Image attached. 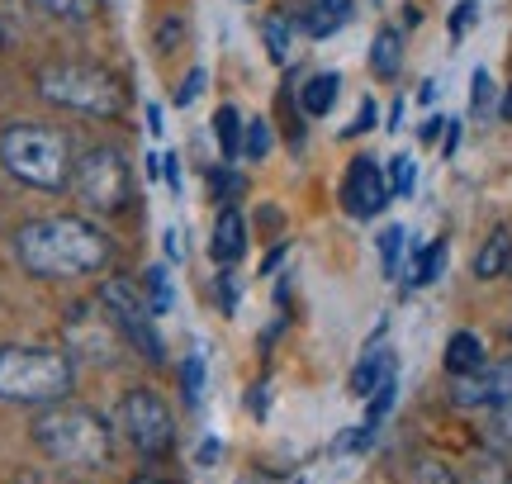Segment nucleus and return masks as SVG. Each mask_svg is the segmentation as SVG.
I'll return each instance as SVG.
<instances>
[{
    "label": "nucleus",
    "mask_w": 512,
    "mask_h": 484,
    "mask_svg": "<svg viewBox=\"0 0 512 484\" xmlns=\"http://www.w3.org/2000/svg\"><path fill=\"white\" fill-rule=\"evenodd\" d=\"M15 257L19 266L38 280H72L105 271L114 257L110 238L76 214H53V219H34L15 233Z\"/></svg>",
    "instance_id": "1"
},
{
    "label": "nucleus",
    "mask_w": 512,
    "mask_h": 484,
    "mask_svg": "<svg viewBox=\"0 0 512 484\" xmlns=\"http://www.w3.org/2000/svg\"><path fill=\"white\" fill-rule=\"evenodd\" d=\"M133 484H166V480H157V475H138Z\"/></svg>",
    "instance_id": "44"
},
{
    "label": "nucleus",
    "mask_w": 512,
    "mask_h": 484,
    "mask_svg": "<svg viewBox=\"0 0 512 484\" xmlns=\"http://www.w3.org/2000/svg\"><path fill=\"white\" fill-rule=\"evenodd\" d=\"M219 304H223V314L238 309V276H219Z\"/></svg>",
    "instance_id": "36"
},
{
    "label": "nucleus",
    "mask_w": 512,
    "mask_h": 484,
    "mask_svg": "<svg viewBox=\"0 0 512 484\" xmlns=\"http://www.w3.org/2000/svg\"><path fill=\"white\" fill-rule=\"evenodd\" d=\"M119 418H124L128 442L143 451L147 461H162L176 451V418L162 404V394L152 390H128L124 404H119Z\"/></svg>",
    "instance_id": "8"
},
{
    "label": "nucleus",
    "mask_w": 512,
    "mask_h": 484,
    "mask_svg": "<svg viewBox=\"0 0 512 484\" xmlns=\"http://www.w3.org/2000/svg\"><path fill=\"white\" fill-rule=\"evenodd\" d=\"M394 200L389 190V176L375 157H351L347 176H342V205H347L351 219H375L384 205Z\"/></svg>",
    "instance_id": "9"
},
{
    "label": "nucleus",
    "mask_w": 512,
    "mask_h": 484,
    "mask_svg": "<svg viewBox=\"0 0 512 484\" xmlns=\"http://www.w3.org/2000/svg\"><path fill=\"white\" fill-rule=\"evenodd\" d=\"M242 157H252V162H266V157H271V124H266V119H252V124L242 129Z\"/></svg>",
    "instance_id": "23"
},
{
    "label": "nucleus",
    "mask_w": 512,
    "mask_h": 484,
    "mask_svg": "<svg viewBox=\"0 0 512 484\" xmlns=\"http://www.w3.org/2000/svg\"><path fill=\"white\" fill-rule=\"evenodd\" d=\"M242 114L233 110V105H219V114H214V133H219V148H223V157H228V167L242 157Z\"/></svg>",
    "instance_id": "20"
},
{
    "label": "nucleus",
    "mask_w": 512,
    "mask_h": 484,
    "mask_svg": "<svg viewBox=\"0 0 512 484\" xmlns=\"http://www.w3.org/2000/svg\"><path fill=\"white\" fill-rule=\"evenodd\" d=\"M162 181L171 190H181V157H176V152H166L162 157Z\"/></svg>",
    "instance_id": "37"
},
{
    "label": "nucleus",
    "mask_w": 512,
    "mask_h": 484,
    "mask_svg": "<svg viewBox=\"0 0 512 484\" xmlns=\"http://www.w3.org/2000/svg\"><path fill=\"white\" fill-rule=\"evenodd\" d=\"M351 10H356L351 0H313L309 10L299 15V29H304L309 38H332L337 29H347L351 24Z\"/></svg>",
    "instance_id": "12"
},
{
    "label": "nucleus",
    "mask_w": 512,
    "mask_h": 484,
    "mask_svg": "<svg viewBox=\"0 0 512 484\" xmlns=\"http://www.w3.org/2000/svg\"><path fill=\"white\" fill-rule=\"evenodd\" d=\"M185 38V15H176V10H166L162 15V24H157V53H176V43Z\"/></svg>",
    "instance_id": "26"
},
{
    "label": "nucleus",
    "mask_w": 512,
    "mask_h": 484,
    "mask_svg": "<svg viewBox=\"0 0 512 484\" xmlns=\"http://www.w3.org/2000/svg\"><path fill=\"white\" fill-rule=\"evenodd\" d=\"M460 148V124H446V138H441V157H451Z\"/></svg>",
    "instance_id": "40"
},
{
    "label": "nucleus",
    "mask_w": 512,
    "mask_h": 484,
    "mask_svg": "<svg viewBox=\"0 0 512 484\" xmlns=\"http://www.w3.org/2000/svg\"><path fill=\"white\" fill-rule=\"evenodd\" d=\"M370 129H375V100H361L356 119H351V124H347L342 133H347V138H361V133H370Z\"/></svg>",
    "instance_id": "35"
},
{
    "label": "nucleus",
    "mask_w": 512,
    "mask_h": 484,
    "mask_svg": "<svg viewBox=\"0 0 512 484\" xmlns=\"http://www.w3.org/2000/svg\"><path fill=\"white\" fill-rule=\"evenodd\" d=\"M413 484H460V480L446 466H437V461H422L418 475H413Z\"/></svg>",
    "instance_id": "34"
},
{
    "label": "nucleus",
    "mask_w": 512,
    "mask_h": 484,
    "mask_svg": "<svg viewBox=\"0 0 512 484\" xmlns=\"http://www.w3.org/2000/svg\"><path fill=\"white\" fill-rule=\"evenodd\" d=\"M143 295H147V304H152V314H166V309L176 304L166 266H147V271H143Z\"/></svg>",
    "instance_id": "21"
},
{
    "label": "nucleus",
    "mask_w": 512,
    "mask_h": 484,
    "mask_svg": "<svg viewBox=\"0 0 512 484\" xmlns=\"http://www.w3.org/2000/svg\"><path fill=\"white\" fill-rule=\"evenodd\" d=\"M475 19H479V5H475V0H460L456 10H451V38L460 43V38L475 29Z\"/></svg>",
    "instance_id": "31"
},
{
    "label": "nucleus",
    "mask_w": 512,
    "mask_h": 484,
    "mask_svg": "<svg viewBox=\"0 0 512 484\" xmlns=\"http://www.w3.org/2000/svg\"><path fill=\"white\" fill-rule=\"evenodd\" d=\"M0 167L34 190H67L76 162H72V143L57 129L10 124V129L0 133Z\"/></svg>",
    "instance_id": "4"
},
{
    "label": "nucleus",
    "mask_w": 512,
    "mask_h": 484,
    "mask_svg": "<svg viewBox=\"0 0 512 484\" xmlns=\"http://www.w3.org/2000/svg\"><path fill=\"white\" fill-rule=\"evenodd\" d=\"M494 105V76L484 72V67H475V76H470V110L484 114Z\"/></svg>",
    "instance_id": "29"
},
{
    "label": "nucleus",
    "mask_w": 512,
    "mask_h": 484,
    "mask_svg": "<svg viewBox=\"0 0 512 484\" xmlns=\"http://www.w3.org/2000/svg\"><path fill=\"white\" fill-rule=\"evenodd\" d=\"M162 242H166V257L176 261V257H185V242H181V233H176V228H166L162 233Z\"/></svg>",
    "instance_id": "38"
},
{
    "label": "nucleus",
    "mask_w": 512,
    "mask_h": 484,
    "mask_svg": "<svg viewBox=\"0 0 512 484\" xmlns=\"http://www.w3.org/2000/svg\"><path fill=\"white\" fill-rule=\"evenodd\" d=\"M247 5H252V0H247Z\"/></svg>",
    "instance_id": "45"
},
{
    "label": "nucleus",
    "mask_w": 512,
    "mask_h": 484,
    "mask_svg": "<svg viewBox=\"0 0 512 484\" xmlns=\"http://www.w3.org/2000/svg\"><path fill=\"white\" fill-rule=\"evenodd\" d=\"M200 385H204V361L190 356V361H185V399H190V404H200Z\"/></svg>",
    "instance_id": "33"
},
{
    "label": "nucleus",
    "mask_w": 512,
    "mask_h": 484,
    "mask_svg": "<svg viewBox=\"0 0 512 484\" xmlns=\"http://www.w3.org/2000/svg\"><path fill=\"white\" fill-rule=\"evenodd\" d=\"M446 257H451L446 238H437V242H427V247H418V252H413V271H408V285H437L441 271H446Z\"/></svg>",
    "instance_id": "18"
},
{
    "label": "nucleus",
    "mask_w": 512,
    "mask_h": 484,
    "mask_svg": "<svg viewBox=\"0 0 512 484\" xmlns=\"http://www.w3.org/2000/svg\"><path fill=\"white\" fill-rule=\"evenodd\" d=\"M441 129H446V119H437V114H432V119H427V124L418 129V138H422V143H437Z\"/></svg>",
    "instance_id": "39"
},
{
    "label": "nucleus",
    "mask_w": 512,
    "mask_h": 484,
    "mask_svg": "<svg viewBox=\"0 0 512 484\" xmlns=\"http://www.w3.org/2000/svg\"><path fill=\"white\" fill-rule=\"evenodd\" d=\"M100 309L114 318V328H119V333H124L152 366H162L166 361L162 337H157V328H152V304H147L138 280L133 276H110L105 285H100Z\"/></svg>",
    "instance_id": "6"
},
{
    "label": "nucleus",
    "mask_w": 512,
    "mask_h": 484,
    "mask_svg": "<svg viewBox=\"0 0 512 484\" xmlns=\"http://www.w3.org/2000/svg\"><path fill=\"white\" fill-rule=\"evenodd\" d=\"M76 195L100 214H119L133 200V167L124 162L119 148H91L72 171Z\"/></svg>",
    "instance_id": "7"
},
{
    "label": "nucleus",
    "mask_w": 512,
    "mask_h": 484,
    "mask_svg": "<svg viewBox=\"0 0 512 484\" xmlns=\"http://www.w3.org/2000/svg\"><path fill=\"white\" fill-rule=\"evenodd\" d=\"M403 67V38L399 29H380L375 43H370V72L380 76V81H394Z\"/></svg>",
    "instance_id": "16"
},
{
    "label": "nucleus",
    "mask_w": 512,
    "mask_h": 484,
    "mask_svg": "<svg viewBox=\"0 0 512 484\" xmlns=\"http://www.w3.org/2000/svg\"><path fill=\"white\" fill-rule=\"evenodd\" d=\"M498 119H508V124H512V86L503 91V100H498Z\"/></svg>",
    "instance_id": "42"
},
{
    "label": "nucleus",
    "mask_w": 512,
    "mask_h": 484,
    "mask_svg": "<svg viewBox=\"0 0 512 484\" xmlns=\"http://www.w3.org/2000/svg\"><path fill=\"white\" fill-rule=\"evenodd\" d=\"M384 176H389V190H394V195H413V186H418V162H413L408 152H399V157L384 167Z\"/></svg>",
    "instance_id": "24"
},
{
    "label": "nucleus",
    "mask_w": 512,
    "mask_h": 484,
    "mask_svg": "<svg viewBox=\"0 0 512 484\" xmlns=\"http://www.w3.org/2000/svg\"><path fill=\"white\" fill-rule=\"evenodd\" d=\"M147 133H152V138H162V110H157V105H147Z\"/></svg>",
    "instance_id": "41"
},
{
    "label": "nucleus",
    "mask_w": 512,
    "mask_h": 484,
    "mask_svg": "<svg viewBox=\"0 0 512 484\" xmlns=\"http://www.w3.org/2000/svg\"><path fill=\"white\" fill-rule=\"evenodd\" d=\"M337 91H342V76L337 72L309 76L304 91H299V110L309 114V119H323V114H332V105H337Z\"/></svg>",
    "instance_id": "14"
},
{
    "label": "nucleus",
    "mask_w": 512,
    "mask_h": 484,
    "mask_svg": "<svg viewBox=\"0 0 512 484\" xmlns=\"http://www.w3.org/2000/svg\"><path fill=\"white\" fill-rule=\"evenodd\" d=\"M76 385L72 352L53 347H0V404L48 409L62 404Z\"/></svg>",
    "instance_id": "3"
},
{
    "label": "nucleus",
    "mask_w": 512,
    "mask_h": 484,
    "mask_svg": "<svg viewBox=\"0 0 512 484\" xmlns=\"http://www.w3.org/2000/svg\"><path fill=\"white\" fill-rule=\"evenodd\" d=\"M418 100H422V105H432V100H437V81H422V91H418Z\"/></svg>",
    "instance_id": "43"
},
{
    "label": "nucleus",
    "mask_w": 512,
    "mask_h": 484,
    "mask_svg": "<svg viewBox=\"0 0 512 484\" xmlns=\"http://www.w3.org/2000/svg\"><path fill=\"white\" fill-rule=\"evenodd\" d=\"M475 276L479 280H503V276H512V224H498L494 233H489V242L479 247Z\"/></svg>",
    "instance_id": "13"
},
{
    "label": "nucleus",
    "mask_w": 512,
    "mask_h": 484,
    "mask_svg": "<svg viewBox=\"0 0 512 484\" xmlns=\"http://www.w3.org/2000/svg\"><path fill=\"white\" fill-rule=\"evenodd\" d=\"M38 95L62 105V110L91 114V119H119L124 114L119 81L105 67H86V62H48V67H38Z\"/></svg>",
    "instance_id": "5"
},
{
    "label": "nucleus",
    "mask_w": 512,
    "mask_h": 484,
    "mask_svg": "<svg viewBox=\"0 0 512 484\" xmlns=\"http://www.w3.org/2000/svg\"><path fill=\"white\" fill-rule=\"evenodd\" d=\"M34 442L38 451L57 461L67 470H100L110 461L114 451V437H110V423L100 413L81 409V404H48V409L34 418Z\"/></svg>",
    "instance_id": "2"
},
{
    "label": "nucleus",
    "mask_w": 512,
    "mask_h": 484,
    "mask_svg": "<svg viewBox=\"0 0 512 484\" xmlns=\"http://www.w3.org/2000/svg\"><path fill=\"white\" fill-rule=\"evenodd\" d=\"M261 43H266V53H271L275 67H285L294 57V24L285 15H266L261 19Z\"/></svg>",
    "instance_id": "19"
},
{
    "label": "nucleus",
    "mask_w": 512,
    "mask_h": 484,
    "mask_svg": "<svg viewBox=\"0 0 512 484\" xmlns=\"http://www.w3.org/2000/svg\"><path fill=\"white\" fill-rule=\"evenodd\" d=\"M204 81H209V76H204V67H190V76H185L181 91H176V105H195V100H200V91H204Z\"/></svg>",
    "instance_id": "32"
},
{
    "label": "nucleus",
    "mask_w": 512,
    "mask_h": 484,
    "mask_svg": "<svg viewBox=\"0 0 512 484\" xmlns=\"http://www.w3.org/2000/svg\"><path fill=\"white\" fill-rule=\"evenodd\" d=\"M475 475H470V484H508V466L498 461L494 451H484V456H475Z\"/></svg>",
    "instance_id": "28"
},
{
    "label": "nucleus",
    "mask_w": 512,
    "mask_h": 484,
    "mask_svg": "<svg viewBox=\"0 0 512 484\" xmlns=\"http://www.w3.org/2000/svg\"><path fill=\"white\" fill-rule=\"evenodd\" d=\"M38 5L57 19H91L100 10V0H38Z\"/></svg>",
    "instance_id": "27"
},
{
    "label": "nucleus",
    "mask_w": 512,
    "mask_h": 484,
    "mask_svg": "<svg viewBox=\"0 0 512 484\" xmlns=\"http://www.w3.org/2000/svg\"><path fill=\"white\" fill-rule=\"evenodd\" d=\"M451 399L460 409H494L512 399V356L508 361H489L470 375H451Z\"/></svg>",
    "instance_id": "10"
},
{
    "label": "nucleus",
    "mask_w": 512,
    "mask_h": 484,
    "mask_svg": "<svg viewBox=\"0 0 512 484\" xmlns=\"http://www.w3.org/2000/svg\"><path fill=\"white\" fill-rule=\"evenodd\" d=\"M489 447H512V399H503V404H494L489 409Z\"/></svg>",
    "instance_id": "25"
},
{
    "label": "nucleus",
    "mask_w": 512,
    "mask_h": 484,
    "mask_svg": "<svg viewBox=\"0 0 512 484\" xmlns=\"http://www.w3.org/2000/svg\"><path fill=\"white\" fill-rule=\"evenodd\" d=\"M394 375V356L389 352H375V347H366V356H361V366L351 371V394H375Z\"/></svg>",
    "instance_id": "17"
},
{
    "label": "nucleus",
    "mask_w": 512,
    "mask_h": 484,
    "mask_svg": "<svg viewBox=\"0 0 512 484\" xmlns=\"http://www.w3.org/2000/svg\"><path fill=\"white\" fill-rule=\"evenodd\" d=\"M408 233H403L399 224H389L380 233V266H384V276H399V266H403V247H408Z\"/></svg>",
    "instance_id": "22"
},
{
    "label": "nucleus",
    "mask_w": 512,
    "mask_h": 484,
    "mask_svg": "<svg viewBox=\"0 0 512 484\" xmlns=\"http://www.w3.org/2000/svg\"><path fill=\"white\" fill-rule=\"evenodd\" d=\"M479 366H489L484 342H479L470 328L451 333V342H446V371H451V375H470V371H479Z\"/></svg>",
    "instance_id": "15"
},
{
    "label": "nucleus",
    "mask_w": 512,
    "mask_h": 484,
    "mask_svg": "<svg viewBox=\"0 0 512 484\" xmlns=\"http://www.w3.org/2000/svg\"><path fill=\"white\" fill-rule=\"evenodd\" d=\"M209 186H214V195H219V205H233L242 195V176L233 167H219L214 176H209Z\"/></svg>",
    "instance_id": "30"
},
{
    "label": "nucleus",
    "mask_w": 512,
    "mask_h": 484,
    "mask_svg": "<svg viewBox=\"0 0 512 484\" xmlns=\"http://www.w3.org/2000/svg\"><path fill=\"white\" fill-rule=\"evenodd\" d=\"M209 252H214V261H223V266H233V261L247 252V219H242L233 205L214 219V242H209Z\"/></svg>",
    "instance_id": "11"
}]
</instances>
